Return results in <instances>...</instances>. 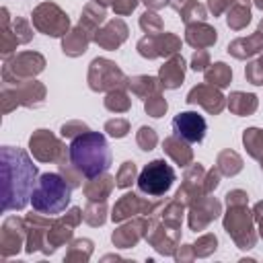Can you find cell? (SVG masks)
<instances>
[{"mask_svg": "<svg viewBox=\"0 0 263 263\" xmlns=\"http://www.w3.org/2000/svg\"><path fill=\"white\" fill-rule=\"evenodd\" d=\"M2 175H4V210L23 208L27 197L33 193L35 166L29 162L27 154L12 150L10 146L2 148Z\"/></svg>", "mask_w": 263, "mask_h": 263, "instance_id": "obj_1", "label": "cell"}, {"mask_svg": "<svg viewBox=\"0 0 263 263\" xmlns=\"http://www.w3.org/2000/svg\"><path fill=\"white\" fill-rule=\"evenodd\" d=\"M31 203L39 214H62L70 203V187L58 173H43L31 193Z\"/></svg>", "mask_w": 263, "mask_h": 263, "instance_id": "obj_3", "label": "cell"}, {"mask_svg": "<svg viewBox=\"0 0 263 263\" xmlns=\"http://www.w3.org/2000/svg\"><path fill=\"white\" fill-rule=\"evenodd\" d=\"M70 162L86 179L103 175L111 166V150L107 138L99 132H84L76 136L68 148Z\"/></svg>", "mask_w": 263, "mask_h": 263, "instance_id": "obj_2", "label": "cell"}, {"mask_svg": "<svg viewBox=\"0 0 263 263\" xmlns=\"http://www.w3.org/2000/svg\"><path fill=\"white\" fill-rule=\"evenodd\" d=\"M175 183V171L166 160H152L146 164L138 177V187L146 195L160 197L164 195Z\"/></svg>", "mask_w": 263, "mask_h": 263, "instance_id": "obj_4", "label": "cell"}, {"mask_svg": "<svg viewBox=\"0 0 263 263\" xmlns=\"http://www.w3.org/2000/svg\"><path fill=\"white\" fill-rule=\"evenodd\" d=\"M173 127L177 132V136H181L183 140L195 144V142H201L203 136H205V119L193 111H187V113H179L175 119H173Z\"/></svg>", "mask_w": 263, "mask_h": 263, "instance_id": "obj_5", "label": "cell"}]
</instances>
